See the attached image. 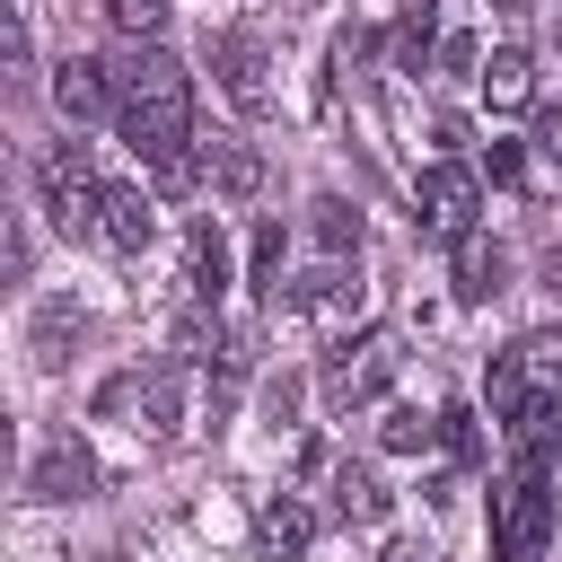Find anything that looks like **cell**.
<instances>
[{"label":"cell","instance_id":"44dd1931","mask_svg":"<svg viewBox=\"0 0 562 562\" xmlns=\"http://www.w3.org/2000/svg\"><path fill=\"white\" fill-rule=\"evenodd\" d=\"M255 290H263V307L281 299V220L255 228Z\"/></svg>","mask_w":562,"mask_h":562},{"label":"cell","instance_id":"603a6c76","mask_svg":"<svg viewBox=\"0 0 562 562\" xmlns=\"http://www.w3.org/2000/svg\"><path fill=\"white\" fill-rule=\"evenodd\" d=\"M395 53H404V70H422V53H430V9H413V18H404Z\"/></svg>","mask_w":562,"mask_h":562},{"label":"cell","instance_id":"484cf974","mask_svg":"<svg viewBox=\"0 0 562 562\" xmlns=\"http://www.w3.org/2000/svg\"><path fill=\"white\" fill-rule=\"evenodd\" d=\"M97 562H123V553H97Z\"/></svg>","mask_w":562,"mask_h":562},{"label":"cell","instance_id":"8fae6325","mask_svg":"<svg viewBox=\"0 0 562 562\" xmlns=\"http://www.w3.org/2000/svg\"><path fill=\"white\" fill-rule=\"evenodd\" d=\"M53 105H61L70 123L114 114V79H105V61H61V70H53Z\"/></svg>","mask_w":562,"mask_h":562},{"label":"cell","instance_id":"9c48e42d","mask_svg":"<svg viewBox=\"0 0 562 562\" xmlns=\"http://www.w3.org/2000/svg\"><path fill=\"white\" fill-rule=\"evenodd\" d=\"M97 237H105L114 255H140V246L158 237V202H149L140 184H105V211H97Z\"/></svg>","mask_w":562,"mask_h":562},{"label":"cell","instance_id":"52a82bcc","mask_svg":"<svg viewBox=\"0 0 562 562\" xmlns=\"http://www.w3.org/2000/svg\"><path fill=\"white\" fill-rule=\"evenodd\" d=\"M211 70H220V97L237 114H272V61H263V35L255 26H228L211 44Z\"/></svg>","mask_w":562,"mask_h":562},{"label":"cell","instance_id":"5bb4252c","mask_svg":"<svg viewBox=\"0 0 562 562\" xmlns=\"http://www.w3.org/2000/svg\"><path fill=\"white\" fill-rule=\"evenodd\" d=\"M307 536H316V518H307L299 501H272V509L255 518V553H263V562H299Z\"/></svg>","mask_w":562,"mask_h":562},{"label":"cell","instance_id":"d6986e66","mask_svg":"<svg viewBox=\"0 0 562 562\" xmlns=\"http://www.w3.org/2000/svg\"><path fill=\"white\" fill-rule=\"evenodd\" d=\"M378 439H386V457H422V448H430V439H439V422H430V413H413V404H395V413H386V430H378Z\"/></svg>","mask_w":562,"mask_h":562},{"label":"cell","instance_id":"4fadbf2b","mask_svg":"<svg viewBox=\"0 0 562 562\" xmlns=\"http://www.w3.org/2000/svg\"><path fill=\"white\" fill-rule=\"evenodd\" d=\"M140 430H149V439H176V430H184V360L140 369Z\"/></svg>","mask_w":562,"mask_h":562},{"label":"cell","instance_id":"cb8c5ba5","mask_svg":"<svg viewBox=\"0 0 562 562\" xmlns=\"http://www.w3.org/2000/svg\"><path fill=\"white\" fill-rule=\"evenodd\" d=\"M378 562H422V544H386V553H378Z\"/></svg>","mask_w":562,"mask_h":562},{"label":"cell","instance_id":"30bf717a","mask_svg":"<svg viewBox=\"0 0 562 562\" xmlns=\"http://www.w3.org/2000/svg\"><path fill=\"white\" fill-rule=\"evenodd\" d=\"M220 290H228V237L211 220H193L184 228V299L193 307H220Z\"/></svg>","mask_w":562,"mask_h":562},{"label":"cell","instance_id":"7402d4cb","mask_svg":"<svg viewBox=\"0 0 562 562\" xmlns=\"http://www.w3.org/2000/svg\"><path fill=\"white\" fill-rule=\"evenodd\" d=\"M105 26L114 35H158L167 26V0H105Z\"/></svg>","mask_w":562,"mask_h":562},{"label":"cell","instance_id":"ffe728a7","mask_svg":"<svg viewBox=\"0 0 562 562\" xmlns=\"http://www.w3.org/2000/svg\"><path fill=\"white\" fill-rule=\"evenodd\" d=\"M316 246H334V255H342V246H360V211L325 193V202H316Z\"/></svg>","mask_w":562,"mask_h":562},{"label":"cell","instance_id":"ba28073f","mask_svg":"<svg viewBox=\"0 0 562 562\" xmlns=\"http://www.w3.org/2000/svg\"><path fill=\"white\" fill-rule=\"evenodd\" d=\"M97 492V457L79 430H44V448L26 457V501H88Z\"/></svg>","mask_w":562,"mask_h":562},{"label":"cell","instance_id":"7a4b0ae2","mask_svg":"<svg viewBox=\"0 0 562 562\" xmlns=\"http://www.w3.org/2000/svg\"><path fill=\"white\" fill-rule=\"evenodd\" d=\"M544 395H562V325L518 334V342L492 351V369H483V404H492V422H518V413L544 404Z\"/></svg>","mask_w":562,"mask_h":562},{"label":"cell","instance_id":"277c9868","mask_svg":"<svg viewBox=\"0 0 562 562\" xmlns=\"http://www.w3.org/2000/svg\"><path fill=\"white\" fill-rule=\"evenodd\" d=\"M35 184H44V211H53V228H70V237H97V211H105V184H97V167H88V149H79V140H61V149H44V167H35Z\"/></svg>","mask_w":562,"mask_h":562},{"label":"cell","instance_id":"6da1fadb","mask_svg":"<svg viewBox=\"0 0 562 562\" xmlns=\"http://www.w3.org/2000/svg\"><path fill=\"white\" fill-rule=\"evenodd\" d=\"M105 79H114L123 140L158 167L167 193H184L193 184V158H184V140H193V88H184V61L158 53V44H140V35H123V53L105 61Z\"/></svg>","mask_w":562,"mask_h":562},{"label":"cell","instance_id":"8992f818","mask_svg":"<svg viewBox=\"0 0 562 562\" xmlns=\"http://www.w3.org/2000/svg\"><path fill=\"white\" fill-rule=\"evenodd\" d=\"M413 211H422V228L430 237H474V211H483V184H474V167H457V158H439V167H422V184H413Z\"/></svg>","mask_w":562,"mask_h":562},{"label":"cell","instance_id":"5b68a950","mask_svg":"<svg viewBox=\"0 0 562 562\" xmlns=\"http://www.w3.org/2000/svg\"><path fill=\"white\" fill-rule=\"evenodd\" d=\"M395 360H404V351H395V334H378V325H369V334H342V342H334V360H325V404H334V413L378 404V395H386V378H395Z\"/></svg>","mask_w":562,"mask_h":562},{"label":"cell","instance_id":"3957f363","mask_svg":"<svg viewBox=\"0 0 562 562\" xmlns=\"http://www.w3.org/2000/svg\"><path fill=\"white\" fill-rule=\"evenodd\" d=\"M544 536H553V474L544 457H518L509 483L492 492V562H544Z\"/></svg>","mask_w":562,"mask_h":562},{"label":"cell","instance_id":"9a60e30c","mask_svg":"<svg viewBox=\"0 0 562 562\" xmlns=\"http://www.w3.org/2000/svg\"><path fill=\"white\" fill-rule=\"evenodd\" d=\"M483 97L509 114V105H527L536 97V61H527V44H501L492 61H483Z\"/></svg>","mask_w":562,"mask_h":562},{"label":"cell","instance_id":"d4e9b609","mask_svg":"<svg viewBox=\"0 0 562 562\" xmlns=\"http://www.w3.org/2000/svg\"><path fill=\"white\" fill-rule=\"evenodd\" d=\"M492 9H536V0H492Z\"/></svg>","mask_w":562,"mask_h":562},{"label":"cell","instance_id":"2e32d148","mask_svg":"<svg viewBox=\"0 0 562 562\" xmlns=\"http://www.w3.org/2000/svg\"><path fill=\"white\" fill-rule=\"evenodd\" d=\"M501 272H509V255H501V246L457 237V299H465V307H483V299L501 290Z\"/></svg>","mask_w":562,"mask_h":562},{"label":"cell","instance_id":"7c38bea8","mask_svg":"<svg viewBox=\"0 0 562 562\" xmlns=\"http://www.w3.org/2000/svg\"><path fill=\"white\" fill-rule=\"evenodd\" d=\"M202 167H211V193H228V202H255V193H263V149H255V140H228V132H220V140L202 149Z\"/></svg>","mask_w":562,"mask_h":562},{"label":"cell","instance_id":"e0dca14e","mask_svg":"<svg viewBox=\"0 0 562 562\" xmlns=\"http://www.w3.org/2000/svg\"><path fill=\"white\" fill-rule=\"evenodd\" d=\"M334 518L342 527H378L386 518V492H378L369 465H334Z\"/></svg>","mask_w":562,"mask_h":562},{"label":"cell","instance_id":"ac0fdd59","mask_svg":"<svg viewBox=\"0 0 562 562\" xmlns=\"http://www.w3.org/2000/svg\"><path fill=\"white\" fill-rule=\"evenodd\" d=\"M70 342H79V307H70V299H53V307L35 316V369H61V360H70Z\"/></svg>","mask_w":562,"mask_h":562}]
</instances>
